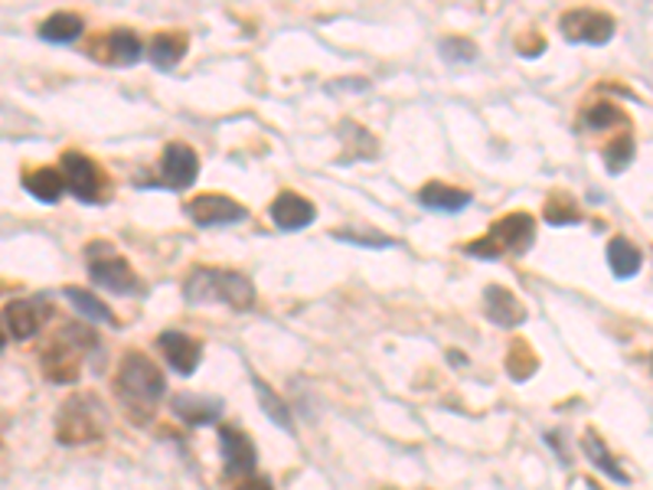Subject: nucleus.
Here are the masks:
<instances>
[{
    "instance_id": "obj_1",
    "label": "nucleus",
    "mask_w": 653,
    "mask_h": 490,
    "mask_svg": "<svg viewBox=\"0 0 653 490\" xmlns=\"http://www.w3.org/2000/svg\"><path fill=\"white\" fill-rule=\"evenodd\" d=\"M187 304H225L232 311H249L255 304V284L232 269H193L183 281Z\"/></svg>"
},
{
    "instance_id": "obj_2",
    "label": "nucleus",
    "mask_w": 653,
    "mask_h": 490,
    "mask_svg": "<svg viewBox=\"0 0 653 490\" xmlns=\"http://www.w3.org/2000/svg\"><path fill=\"white\" fill-rule=\"evenodd\" d=\"M115 389H118L122 403L141 416V413L157 409V403L167 393V383H164V373L147 359L145 353H125L118 376H115Z\"/></svg>"
},
{
    "instance_id": "obj_3",
    "label": "nucleus",
    "mask_w": 653,
    "mask_h": 490,
    "mask_svg": "<svg viewBox=\"0 0 653 490\" xmlns=\"http://www.w3.org/2000/svg\"><path fill=\"white\" fill-rule=\"evenodd\" d=\"M108 428V409L95 396H73L56 416V438L63 445H88L98 441Z\"/></svg>"
},
{
    "instance_id": "obj_4",
    "label": "nucleus",
    "mask_w": 653,
    "mask_h": 490,
    "mask_svg": "<svg viewBox=\"0 0 653 490\" xmlns=\"http://www.w3.org/2000/svg\"><path fill=\"white\" fill-rule=\"evenodd\" d=\"M102 341L92 334V331H85V327H66L50 347L43 353V366H46V376L53 379V383H60V386H73L75 379L82 376V356L92 351V347H98Z\"/></svg>"
},
{
    "instance_id": "obj_5",
    "label": "nucleus",
    "mask_w": 653,
    "mask_h": 490,
    "mask_svg": "<svg viewBox=\"0 0 653 490\" xmlns=\"http://www.w3.org/2000/svg\"><path fill=\"white\" fill-rule=\"evenodd\" d=\"M88 279L98 288H108L112 294H145V281L138 279V272L128 265V259L112 256L108 246H95L88 249Z\"/></svg>"
},
{
    "instance_id": "obj_6",
    "label": "nucleus",
    "mask_w": 653,
    "mask_h": 490,
    "mask_svg": "<svg viewBox=\"0 0 653 490\" xmlns=\"http://www.w3.org/2000/svg\"><path fill=\"white\" fill-rule=\"evenodd\" d=\"M562 37L569 43H588V46H604L614 40V17L604 13V10H588V7H579V10H569L562 20Z\"/></svg>"
},
{
    "instance_id": "obj_7",
    "label": "nucleus",
    "mask_w": 653,
    "mask_h": 490,
    "mask_svg": "<svg viewBox=\"0 0 653 490\" xmlns=\"http://www.w3.org/2000/svg\"><path fill=\"white\" fill-rule=\"evenodd\" d=\"M60 160H63V184H66V190L73 194L75 200L98 204L102 200V174H98V167L78 150H66Z\"/></svg>"
},
{
    "instance_id": "obj_8",
    "label": "nucleus",
    "mask_w": 653,
    "mask_h": 490,
    "mask_svg": "<svg viewBox=\"0 0 653 490\" xmlns=\"http://www.w3.org/2000/svg\"><path fill=\"white\" fill-rule=\"evenodd\" d=\"M219 451H222V465H225V475H229V478H245V475H252L255 465H259L255 441H252L242 428L222 425V428H219Z\"/></svg>"
},
{
    "instance_id": "obj_9",
    "label": "nucleus",
    "mask_w": 653,
    "mask_h": 490,
    "mask_svg": "<svg viewBox=\"0 0 653 490\" xmlns=\"http://www.w3.org/2000/svg\"><path fill=\"white\" fill-rule=\"evenodd\" d=\"M187 216L203 226V229H213V226H235L242 219H249V210L232 200V197H222V194H203L197 200L187 204Z\"/></svg>"
},
{
    "instance_id": "obj_10",
    "label": "nucleus",
    "mask_w": 653,
    "mask_h": 490,
    "mask_svg": "<svg viewBox=\"0 0 653 490\" xmlns=\"http://www.w3.org/2000/svg\"><path fill=\"white\" fill-rule=\"evenodd\" d=\"M487 239L501 249V252H513L523 256L533 249L536 242V219L529 212H509L504 219H497L487 232Z\"/></svg>"
},
{
    "instance_id": "obj_11",
    "label": "nucleus",
    "mask_w": 653,
    "mask_h": 490,
    "mask_svg": "<svg viewBox=\"0 0 653 490\" xmlns=\"http://www.w3.org/2000/svg\"><path fill=\"white\" fill-rule=\"evenodd\" d=\"M160 174L170 190H190L200 177V157L187 144H167L160 157Z\"/></svg>"
},
{
    "instance_id": "obj_12",
    "label": "nucleus",
    "mask_w": 653,
    "mask_h": 490,
    "mask_svg": "<svg viewBox=\"0 0 653 490\" xmlns=\"http://www.w3.org/2000/svg\"><path fill=\"white\" fill-rule=\"evenodd\" d=\"M157 344H160V351H164L173 373H180V376H193L197 373V366L203 359V344L200 341H193L183 331H164L157 337Z\"/></svg>"
},
{
    "instance_id": "obj_13",
    "label": "nucleus",
    "mask_w": 653,
    "mask_h": 490,
    "mask_svg": "<svg viewBox=\"0 0 653 490\" xmlns=\"http://www.w3.org/2000/svg\"><path fill=\"white\" fill-rule=\"evenodd\" d=\"M43 321H46V301H40V298L10 301L7 311H3V324H7V334L13 341H30L40 331Z\"/></svg>"
},
{
    "instance_id": "obj_14",
    "label": "nucleus",
    "mask_w": 653,
    "mask_h": 490,
    "mask_svg": "<svg viewBox=\"0 0 653 490\" xmlns=\"http://www.w3.org/2000/svg\"><path fill=\"white\" fill-rule=\"evenodd\" d=\"M484 311L497 327H519L526 324V304L501 284H487L484 288Z\"/></svg>"
},
{
    "instance_id": "obj_15",
    "label": "nucleus",
    "mask_w": 653,
    "mask_h": 490,
    "mask_svg": "<svg viewBox=\"0 0 653 490\" xmlns=\"http://www.w3.org/2000/svg\"><path fill=\"white\" fill-rule=\"evenodd\" d=\"M170 413L183 425H190V428H203V425H213L222 416V403L213 399V396L180 393V396L170 399Z\"/></svg>"
},
{
    "instance_id": "obj_16",
    "label": "nucleus",
    "mask_w": 653,
    "mask_h": 490,
    "mask_svg": "<svg viewBox=\"0 0 653 490\" xmlns=\"http://www.w3.org/2000/svg\"><path fill=\"white\" fill-rule=\"evenodd\" d=\"M272 222L282 229V232H297V229H307L314 219H317V207L307 200V197H301V194H282L275 204H272Z\"/></svg>"
},
{
    "instance_id": "obj_17",
    "label": "nucleus",
    "mask_w": 653,
    "mask_h": 490,
    "mask_svg": "<svg viewBox=\"0 0 653 490\" xmlns=\"http://www.w3.org/2000/svg\"><path fill=\"white\" fill-rule=\"evenodd\" d=\"M608 265H611V275H614V279H634V275L644 269V252H641L631 239L618 236V239L608 242Z\"/></svg>"
},
{
    "instance_id": "obj_18",
    "label": "nucleus",
    "mask_w": 653,
    "mask_h": 490,
    "mask_svg": "<svg viewBox=\"0 0 653 490\" xmlns=\"http://www.w3.org/2000/svg\"><path fill=\"white\" fill-rule=\"evenodd\" d=\"M183 56H187V37H180V33H160L147 46V60L160 72H173Z\"/></svg>"
},
{
    "instance_id": "obj_19",
    "label": "nucleus",
    "mask_w": 653,
    "mask_h": 490,
    "mask_svg": "<svg viewBox=\"0 0 653 490\" xmlns=\"http://www.w3.org/2000/svg\"><path fill=\"white\" fill-rule=\"evenodd\" d=\"M471 200L474 197L467 190H457V187H447V184H425L422 194H419V204L432 212H461L464 207H471Z\"/></svg>"
},
{
    "instance_id": "obj_20",
    "label": "nucleus",
    "mask_w": 653,
    "mask_h": 490,
    "mask_svg": "<svg viewBox=\"0 0 653 490\" xmlns=\"http://www.w3.org/2000/svg\"><path fill=\"white\" fill-rule=\"evenodd\" d=\"M23 187H27V194H30L33 200H40V204H46V207L60 204V197H63V190H66L63 174L53 170V167H40V170L27 174V177H23Z\"/></svg>"
},
{
    "instance_id": "obj_21",
    "label": "nucleus",
    "mask_w": 653,
    "mask_h": 490,
    "mask_svg": "<svg viewBox=\"0 0 653 490\" xmlns=\"http://www.w3.org/2000/svg\"><path fill=\"white\" fill-rule=\"evenodd\" d=\"M581 448H584V458H588L604 478H611V481H618V484H631V475H624V468L614 461V455L608 451V445H604L594 431H584Z\"/></svg>"
},
{
    "instance_id": "obj_22",
    "label": "nucleus",
    "mask_w": 653,
    "mask_h": 490,
    "mask_svg": "<svg viewBox=\"0 0 653 490\" xmlns=\"http://www.w3.org/2000/svg\"><path fill=\"white\" fill-rule=\"evenodd\" d=\"M63 294H66V301L73 304L85 321H92V324H115L112 307H108L98 294H92V291H85V288H75V284L73 288H66Z\"/></svg>"
},
{
    "instance_id": "obj_23",
    "label": "nucleus",
    "mask_w": 653,
    "mask_h": 490,
    "mask_svg": "<svg viewBox=\"0 0 653 490\" xmlns=\"http://www.w3.org/2000/svg\"><path fill=\"white\" fill-rule=\"evenodd\" d=\"M82 30H85V23H82L78 13L60 10V13H53V17L43 20L40 37H43L46 43H75V40L82 37Z\"/></svg>"
},
{
    "instance_id": "obj_24",
    "label": "nucleus",
    "mask_w": 653,
    "mask_h": 490,
    "mask_svg": "<svg viewBox=\"0 0 653 490\" xmlns=\"http://www.w3.org/2000/svg\"><path fill=\"white\" fill-rule=\"evenodd\" d=\"M252 386H255V399H259V406H262V413L268 416V419L275 421L282 431H294V421H291V409L285 406V399L262 379V376H252Z\"/></svg>"
},
{
    "instance_id": "obj_25",
    "label": "nucleus",
    "mask_w": 653,
    "mask_h": 490,
    "mask_svg": "<svg viewBox=\"0 0 653 490\" xmlns=\"http://www.w3.org/2000/svg\"><path fill=\"white\" fill-rule=\"evenodd\" d=\"M105 53H108V60H112L115 66H135V63L141 60L145 46H141L138 33H131V30H115V33L105 40Z\"/></svg>"
},
{
    "instance_id": "obj_26",
    "label": "nucleus",
    "mask_w": 653,
    "mask_h": 490,
    "mask_svg": "<svg viewBox=\"0 0 653 490\" xmlns=\"http://www.w3.org/2000/svg\"><path fill=\"white\" fill-rule=\"evenodd\" d=\"M634 150H638V144L631 135H621V138H614L608 147H604V167H608V174H621V170H628V164L634 160Z\"/></svg>"
},
{
    "instance_id": "obj_27",
    "label": "nucleus",
    "mask_w": 653,
    "mask_h": 490,
    "mask_svg": "<svg viewBox=\"0 0 653 490\" xmlns=\"http://www.w3.org/2000/svg\"><path fill=\"white\" fill-rule=\"evenodd\" d=\"M546 222L549 226H576L581 222V210L569 197H552L546 204Z\"/></svg>"
},
{
    "instance_id": "obj_28",
    "label": "nucleus",
    "mask_w": 653,
    "mask_h": 490,
    "mask_svg": "<svg viewBox=\"0 0 653 490\" xmlns=\"http://www.w3.org/2000/svg\"><path fill=\"white\" fill-rule=\"evenodd\" d=\"M507 369L513 379H526V376L536 369V356H533L526 341H516V344H513V351L507 353Z\"/></svg>"
},
{
    "instance_id": "obj_29",
    "label": "nucleus",
    "mask_w": 653,
    "mask_h": 490,
    "mask_svg": "<svg viewBox=\"0 0 653 490\" xmlns=\"http://www.w3.org/2000/svg\"><path fill=\"white\" fill-rule=\"evenodd\" d=\"M441 56L447 63H474L477 60V43H471L464 37H447V40H441Z\"/></svg>"
},
{
    "instance_id": "obj_30",
    "label": "nucleus",
    "mask_w": 653,
    "mask_h": 490,
    "mask_svg": "<svg viewBox=\"0 0 653 490\" xmlns=\"http://www.w3.org/2000/svg\"><path fill=\"white\" fill-rule=\"evenodd\" d=\"M584 122H588V128L601 132V128H614L618 122H624V115L618 112V105H594V108H588Z\"/></svg>"
},
{
    "instance_id": "obj_31",
    "label": "nucleus",
    "mask_w": 653,
    "mask_h": 490,
    "mask_svg": "<svg viewBox=\"0 0 653 490\" xmlns=\"http://www.w3.org/2000/svg\"><path fill=\"white\" fill-rule=\"evenodd\" d=\"M464 252L474 256V259H501V249H497L487 236L477 239V242H471V246H464Z\"/></svg>"
},
{
    "instance_id": "obj_32",
    "label": "nucleus",
    "mask_w": 653,
    "mask_h": 490,
    "mask_svg": "<svg viewBox=\"0 0 653 490\" xmlns=\"http://www.w3.org/2000/svg\"><path fill=\"white\" fill-rule=\"evenodd\" d=\"M239 490H275L268 478H249L245 484H239Z\"/></svg>"
},
{
    "instance_id": "obj_33",
    "label": "nucleus",
    "mask_w": 653,
    "mask_h": 490,
    "mask_svg": "<svg viewBox=\"0 0 653 490\" xmlns=\"http://www.w3.org/2000/svg\"><path fill=\"white\" fill-rule=\"evenodd\" d=\"M3 347H7V334H3V324H0V353H3Z\"/></svg>"
}]
</instances>
